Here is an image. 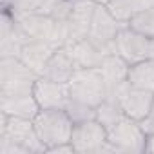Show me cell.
<instances>
[{"label":"cell","mask_w":154,"mask_h":154,"mask_svg":"<svg viewBox=\"0 0 154 154\" xmlns=\"http://www.w3.org/2000/svg\"><path fill=\"white\" fill-rule=\"evenodd\" d=\"M0 152L2 154H29L47 152V147L36 134L31 118L2 114L0 129Z\"/></svg>","instance_id":"obj_1"},{"label":"cell","mask_w":154,"mask_h":154,"mask_svg":"<svg viewBox=\"0 0 154 154\" xmlns=\"http://www.w3.org/2000/svg\"><path fill=\"white\" fill-rule=\"evenodd\" d=\"M71 103L98 109L107 100V84L100 67H80L67 82Z\"/></svg>","instance_id":"obj_2"},{"label":"cell","mask_w":154,"mask_h":154,"mask_svg":"<svg viewBox=\"0 0 154 154\" xmlns=\"http://www.w3.org/2000/svg\"><path fill=\"white\" fill-rule=\"evenodd\" d=\"M35 129L42 143L49 149L71 143L74 122L65 109H40L33 118Z\"/></svg>","instance_id":"obj_3"},{"label":"cell","mask_w":154,"mask_h":154,"mask_svg":"<svg viewBox=\"0 0 154 154\" xmlns=\"http://www.w3.org/2000/svg\"><path fill=\"white\" fill-rule=\"evenodd\" d=\"M0 72H2V78H0L2 94H33L35 84L40 76L15 56H2Z\"/></svg>","instance_id":"obj_4"},{"label":"cell","mask_w":154,"mask_h":154,"mask_svg":"<svg viewBox=\"0 0 154 154\" xmlns=\"http://www.w3.org/2000/svg\"><path fill=\"white\" fill-rule=\"evenodd\" d=\"M107 141L111 143L112 152H143L147 147V132L138 120L123 116L107 129Z\"/></svg>","instance_id":"obj_5"},{"label":"cell","mask_w":154,"mask_h":154,"mask_svg":"<svg viewBox=\"0 0 154 154\" xmlns=\"http://www.w3.org/2000/svg\"><path fill=\"white\" fill-rule=\"evenodd\" d=\"M107 98L114 100L125 116H131L138 122H143L145 118H149V114L152 111V103H154V93L152 91L134 87L129 84V80L123 82Z\"/></svg>","instance_id":"obj_6"},{"label":"cell","mask_w":154,"mask_h":154,"mask_svg":"<svg viewBox=\"0 0 154 154\" xmlns=\"http://www.w3.org/2000/svg\"><path fill=\"white\" fill-rule=\"evenodd\" d=\"M71 145L74 152H112V147L107 141V129L96 118L74 123Z\"/></svg>","instance_id":"obj_7"},{"label":"cell","mask_w":154,"mask_h":154,"mask_svg":"<svg viewBox=\"0 0 154 154\" xmlns=\"http://www.w3.org/2000/svg\"><path fill=\"white\" fill-rule=\"evenodd\" d=\"M149 47H150V36H145L131 29L127 24L120 29L116 36V53L123 60H127L129 65L149 60Z\"/></svg>","instance_id":"obj_8"},{"label":"cell","mask_w":154,"mask_h":154,"mask_svg":"<svg viewBox=\"0 0 154 154\" xmlns=\"http://www.w3.org/2000/svg\"><path fill=\"white\" fill-rule=\"evenodd\" d=\"M33 94L40 105V109H67L71 103L69 85L62 82H53L44 76L36 80Z\"/></svg>","instance_id":"obj_9"},{"label":"cell","mask_w":154,"mask_h":154,"mask_svg":"<svg viewBox=\"0 0 154 154\" xmlns=\"http://www.w3.org/2000/svg\"><path fill=\"white\" fill-rule=\"evenodd\" d=\"M76 69H78V65H76L74 58L71 56L69 49L65 45H62L51 54V58L44 65L40 76H44V78H47V80H53V82L67 84Z\"/></svg>","instance_id":"obj_10"},{"label":"cell","mask_w":154,"mask_h":154,"mask_svg":"<svg viewBox=\"0 0 154 154\" xmlns=\"http://www.w3.org/2000/svg\"><path fill=\"white\" fill-rule=\"evenodd\" d=\"M58 49V45L54 44H49V42H42V40H33V38H27L20 51H18V56L26 65H29L35 72H42L44 65L47 63V60L51 58V54Z\"/></svg>","instance_id":"obj_11"},{"label":"cell","mask_w":154,"mask_h":154,"mask_svg":"<svg viewBox=\"0 0 154 154\" xmlns=\"http://www.w3.org/2000/svg\"><path fill=\"white\" fill-rule=\"evenodd\" d=\"M2 114L20 116V118H35L40 111V105L35 94H2Z\"/></svg>","instance_id":"obj_12"},{"label":"cell","mask_w":154,"mask_h":154,"mask_svg":"<svg viewBox=\"0 0 154 154\" xmlns=\"http://www.w3.org/2000/svg\"><path fill=\"white\" fill-rule=\"evenodd\" d=\"M100 69L103 72V78H105V84H107V96H109L123 82H127L131 65L120 54H111V56H107L103 60V63L100 65Z\"/></svg>","instance_id":"obj_13"},{"label":"cell","mask_w":154,"mask_h":154,"mask_svg":"<svg viewBox=\"0 0 154 154\" xmlns=\"http://www.w3.org/2000/svg\"><path fill=\"white\" fill-rule=\"evenodd\" d=\"M107 8L118 20L127 24L134 15L154 8V0H111Z\"/></svg>","instance_id":"obj_14"},{"label":"cell","mask_w":154,"mask_h":154,"mask_svg":"<svg viewBox=\"0 0 154 154\" xmlns=\"http://www.w3.org/2000/svg\"><path fill=\"white\" fill-rule=\"evenodd\" d=\"M127 26H129L131 29H134V31L145 35V36H154V8L145 9V11L134 15V17L127 22Z\"/></svg>","instance_id":"obj_15"},{"label":"cell","mask_w":154,"mask_h":154,"mask_svg":"<svg viewBox=\"0 0 154 154\" xmlns=\"http://www.w3.org/2000/svg\"><path fill=\"white\" fill-rule=\"evenodd\" d=\"M141 125H143V123H141ZM143 129H145V132H147V147H145V150L154 152V123H152V125H143Z\"/></svg>","instance_id":"obj_16"},{"label":"cell","mask_w":154,"mask_h":154,"mask_svg":"<svg viewBox=\"0 0 154 154\" xmlns=\"http://www.w3.org/2000/svg\"><path fill=\"white\" fill-rule=\"evenodd\" d=\"M141 123H143V125H152V123H154V103H152V111H150L149 118H145Z\"/></svg>","instance_id":"obj_17"}]
</instances>
